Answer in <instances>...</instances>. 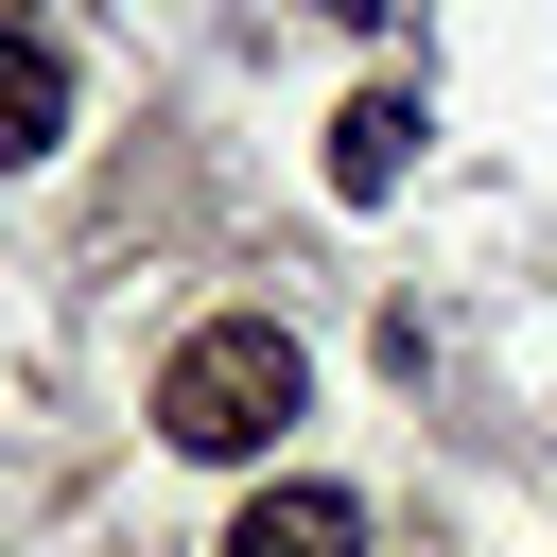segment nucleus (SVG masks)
Here are the masks:
<instances>
[{
  "instance_id": "nucleus-4",
  "label": "nucleus",
  "mask_w": 557,
  "mask_h": 557,
  "mask_svg": "<svg viewBox=\"0 0 557 557\" xmlns=\"http://www.w3.org/2000/svg\"><path fill=\"white\" fill-rule=\"evenodd\" d=\"M52 139H70V52L0 17V174H17V157H52Z\"/></svg>"
},
{
  "instance_id": "nucleus-2",
  "label": "nucleus",
  "mask_w": 557,
  "mask_h": 557,
  "mask_svg": "<svg viewBox=\"0 0 557 557\" xmlns=\"http://www.w3.org/2000/svg\"><path fill=\"white\" fill-rule=\"evenodd\" d=\"M418 139H435V122H418V87H366V104L331 122V191H348V209H383V191L418 174Z\"/></svg>"
},
{
  "instance_id": "nucleus-3",
  "label": "nucleus",
  "mask_w": 557,
  "mask_h": 557,
  "mask_svg": "<svg viewBox=\"0 0 557 557\" xmlns=\"http://www.w3.org/2000/svg\"><path fill=\"white\" fill-rule=\"evenodd\" d=\"M226 557H366V505H348V487H261V505L226 522Z\"/></svg>"
},
{
  "instance_id": "nucleus-1",
  "label": "nucleus",
  "mask_w": 557,
  "mask_h": 557,
  "mask_svg": "<svg viewBox=\"0 0 557 557\" xmlns=\"http://www.w3.org/2000/svg\"><path fill=\"white\" fill-rule=\"evenodd\" d=\"M296 400H313V348H296L278 313H209V331L157 366V435L209 453V470H226V453H278Z\"/></svg>"
}]
</instances>
